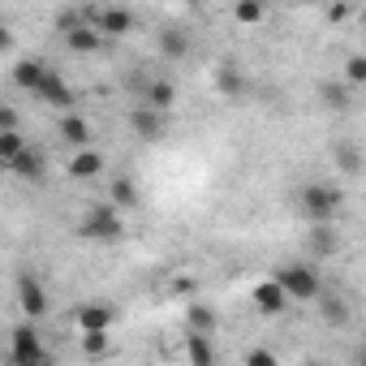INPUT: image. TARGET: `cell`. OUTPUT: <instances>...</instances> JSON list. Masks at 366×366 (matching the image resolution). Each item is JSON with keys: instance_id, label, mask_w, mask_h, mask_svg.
Segmentation results:
<instances>
[{"instance_id": "obj_1", "label": "cell", "mask_w": 366, "mask_h": 366, "mask_svg": "<svg viewBox=\"0 0 366 366\" xmlns=\"http://www.w3.org/2000/svg\"><path fill=\"white\" fill-rule=\"evenodd\" d=\"M78 237L91 242V246H117V242L125 237V220H121V212H117L112 203H95V207H86V216H82Z\"/></svg>"}, {"instance_id": "obj_22", "label": "cell", "mask_w": 366, "mask_h": 366, "mask_svg": "<svg viewBox=\"0 0 366 366\" xmlns=\"http://www.w3.org/2000/svg\"><path fill=\"white\" fill-rule=\"evenodd\" d=\"M138 199H142V194H138V186H134L129 177H117L112 186H108V203H112L117 212H125V207H138Z\"/></svg>"}, {"instance_id": "obj_21", "label": "cell", "mask_w": 366, "mask_h": 366, "mask_svg": "<svg viewBox=\"0 0 366 366\" xmlns=\"http://www.w3.org/2000/svg\"><path fill=\"white\" fill-rule=\"evenodd\" d=\"M186 319H190V332H203V336H216V310L207 306V302H190L186 306Z\"/></svg>"}, {"instance_id": "obj_13", "label": "cell", "mask_w": 366, "mask_h": 366, "mask_svg": "<svg viewBox=\"0 0 366 366\" xmlns=\"http://www.w3.org/2000/svg\"><path fill=\"white\" fill-rule=\"evenodd\" d=\"M61 39H65V48H69V52H78V56H91V52H99V48H104V35H99L91 22H82V26L65 31Z\"/></svg>"}, {"instance_id": "obj_23", "label": "cell", "mask_w": 366, "mask_h": 366, "mask_svg": "<svg viewBox=\"0 0 366 366\" xmlns=\"http://www.w3.org/2000/svg\"><path fill=\"white\" fill-rule=\"evenodd\" d=\"M332 159H336V168H340L345 177H362V151H357L353 142H336Z\"/></svg>"}, {"instance_id": "obj_8", "label": "cell", "mask_w": 366, "mask_h": 366, "mask_svg": "<svg viewBox=\"0 0 366 366\" xmlns=\"http://www.w3.org/2000/svg\"><path fill=\"white\" fill-rule=\"evenodd\" d=\"M86 22H91L104 39H117V35H129V31H134V14H129V9H91Z\"/></svg>"}, {"instance_id": "obj_14", "label": "cell", "mask_w": 366, "mask_h": 366, "mask_svg": "<svg viewBox=\"0 0 366 366\" xmlns=\"http://www.w3.org/2000/svg\"><path fill=\"white\" fill-rule=\"evenodd\" d=\"M48 74H52L48 61H18V65H14V82H18L22 91H31V95H39V86L48 82Z\"/></svg>"}, {"instance_id": "obj_24", "label": "cell", "mask_w": 366, "mask_h": 366, "mask_svg": "<svg viewBox=\"0 0 366 366\" xmlns=\"http://www.w3.org/2000/svg\"><path fill=\"white\" fill-rule=\"evenodd\" d=\"M159 52H164L168 61H186V56H190V39L181 35V31H164V35H159Z\"/></svg>"}, {"instance_id": "obj_12", "label": "cell", "mask_w": 366, "mask_h": 366, "mask_svg": "<svg viewBox=\"0 0 366 366\" xmlns=\"http://www.w3.org/2000/svg\"><path fill=\"white\" fill-rule=\"evenodd\" d=\"M56 134H61V142L74 147V151H91V138H95V134H91V121L78 117V112L61 117V129H56Z\"/></svg>"}, {"instance_id": "obj_26", "label": "cell", "mask_w": 366, "mask_h": 366, "mask_svg": "<svg viewBox=\"0 0 366 366\" xmlns=\"http://www.w3.org/2000/svg\"><path fill=\"white\" fill-rule=\"evenodd\" d=\"M78 349H82L86 357H104V353H112V340H108V332H82Z\"/></svg>"}, {"instance_id": "obj_18", "label": "cell", "mask_w": 366, "mask_h": 366, "mask_svg": "<svg viewBox=\"0 0 366 366\" xmlns=\"http://www.w3.org/2000/svg\"><path fill=\"white\" fill-rule=\"evenodd\" d=\"M5 168H9L18 181H44V168H48V164H44V155H39L35 147H26V151H22L14 164H5Z\"/></svg>"}, {"instance_id": "obj_27", "label": "cell", "mask_w": 366, "mask_h": 366, "mask_svg": "<svg viewBox=\"0 0 366 366\" xmlns=\"http://www.w3.org/2000/svg\"><path fill=\"white\" fill-rule=\"evenodd\" d=\"M263 18H267V9L254 5V0H242V5H233V22H237V26H259Z\"/></svg>"}, {"instance_id": "obj_6", "label": "cell", "mask_w": 366, "mask_h": 366, "mask_svg": "<svg viewBox=\"0 0 366 366\" xmlns=\"http://www.w3.org/2000/svg\"><path fill=\"white\" fill-rule=\"evenodd\" d=\"M250 302H254V310H259V315L276 319V315H285V310H289V302H293V297L280 289V280H276V276H267V280H259V285L250 289Z\"/></svg>"}, {"instance_id": "obj_28", "label": "cell", "mask_w": 366, "mask_h": 366, "mask_svg": "<svg viewBox=\"0 0 366 366\" xmlns=\"http://www.w3.org/2000/svg\"><path fill=\"white\" fill-rule=\"evenodd\" d=\"M26 151V138L14 129V134H0V164H14L18 155Z\"/></svg>"}, {"instance_id": "obj_16", "label": "cell", "mask_w": 366, "mask_h": 366, "mask_svg": "<svg viewBox=\"0 0 366 366\" xmlns=\"http://www.w3.org/2000/svg\"><path fill=\"white\" fill-rule=\"evenodd\" d=\"M142 104L155 108V112H168V108L177 104V82H172V78H151L147 91H142Z\"/></svg>"}, {"instance_id": "obj_15", "label": "cell", "mask_w": 366, "mask_h": 366, "mask_svg": "<svg viewBox=\"0 0 366 366\" xmlns=\"http://www.w3.org/2000/svg\"><path fill=\"white\" fill-rule=\"evenodd\" d=\"M319 104H323L327 112H349V108H353V86H349L345 78H332V82L319 86Z\"/></svg>"}, {"instance_id": "obj_29", "label": "cell", "mask_w": 366, "mask_h": 366, "mask_svg": "<svg viewBox=\"0 0 366 366\" xmlns=\"http://www.w3.org/2000/svg\"><path fill=\"white\" fill-rule=\"evenodd\" d=\"M349 86H366V56L362 52H353V56H345V74H340Z\"/></svg>"}, {"instance_id": "obj_10", "label": "cell", "mask_w": 366, "mask_h": 366, "mask_svg": "<svg viewBox=\"0 0 366 366\" xmlns=\"http://www.w3.org/2000/svg\"><path fill=\"white\" fill-rule=\"evenodd\" d=\"M35 99H39V104H52V108H61L65 117H69V112H74V104H78V95H74V86H69V82H65V78H61L56 69L48 74V82L39 86V95H35Z\"/></svg>"}, {"instance_id": "obj_20", "label": "cell", "mask_w": 366, "mask_h": 366, "mask_svg": "<svg viewBox=\"0 0 366 366\" xmlns=\"http://www.w3.org/2000/svg\"><path fill=\"white\" fill-rule=\"evenodd\" d=\"M306 242H310V250L323 254V259L340 250V233H336V224H310V237H306Z\"/></svg>"}, {"instance_id": "obj_17", "label": "cell", "mask_w": 366, "mask_h": 366, "mask_svg": "<svg viewBox=\"0 0 366 366\" xmlns=\"http://www.w3.org/2000/svg\"><path fill=\"white\" fill-rule=\"evenodd\" d=\"M216 91H220L224 99H242L246 78H242V69H237L233 61H220V65H216Z\"/></svg>"}, {"instance_id": "obj_25", "label": "cell", "mask_w": 366, "mask_h": 366, "mask_svg": "<svg viewBox=\"0 0 366 366\" xmlns=\"http://www.w3.org/2000/svg\"><path fill=\"white\" fill-rule=\"evenodd\" d=\"M319 315H323V323H332V327H345V323H349V306H345L340 297H332V293L319 297Z\"/></svg>"}, {"instance_id": "obj_11", "label": "cell", "mask_w": 366, "mask_h": 366, "mask_svg": "<svg viewBox=\"0 0 366 366\" xmlns=\"http://www.w3.org/2000/svg\"><path fill=\"white\" fill-rule=\"evenodd\" d=\"M104 168H108V159H104V151H74L69 155V181H95V177H104Z\"/></svg>"}, {"instance_id": "obj_19", "label": "cell", "mask_w": 366, "mask_h": 366, "mask_svg": "<svg viewBox=\"0 0 366 366\" xmlns=\"http://www.w3.org/2000/svg\"><path fill=\"white\" fill-rule=\"evenodd\" d=\"M186 362L190 366H216V345L203 332H186Z\"/></svg>"}, {"instance_id": "obj_4", "label": "cell", "mask_w": 366, "mask_h": 366, "mask_svg": "<svg viewBox=\"0 0 366 366\" xmlns=\"http://www.w3.org/2000/svg\"><path fill=\"white\" fill-rule=\"evenodd\" d=\"M48 349H44V336L35 323H18L9 332V366H48Z\"/></svg>"}, {"instance_id": "obj_32", "label": "cell", "mask_w": 366, "mask_h": 366, "mask_svg": "<svg viewBox=\"0 0 366 366\" xmlns=\"http://www.w3.org/2000/svg\"><path fill=\"white\" fill-rule=\"evenodd\" d=\"M349 14H353L349 5H332V9H327V22H349Z\"/></svg>"}, {"instance_id": "obj_30", "label": "cell", "mask_w": 366, "mask_h": 366, "mask_svg": "<svg viewBox=\"0 0 366 366\" xmlns=\"http://www.w3.org/2000/svg\"><path fill=\"white\" fill-rule=\"evenodd\" d=\"M242 366H280V357H276V353H272L267 345H254V349H246Z\"/></svg>"}, {"instance_id": "obj_33", "label": "cell", "mask_w": 366, "mask_h": 366, "mask_svg": "<svg viewBox=\"0 0 366 366\" xmlns=\"http://www.w3.org/2000/svg\"><path fill=\"white\" fill-rule=\"evenodd\" d=\"M172 293H177V297H190V293H194V280H177Z\"/></svg>"}, {"instance_id": "obj_7", "label": "cell", "mask_w": 366, "mask_h": 366, "mask_svg": "<svg viewBox=\"0 0 366 366\" xmlns=\"http://www.w3.org/2000/svg\"><path fill=\"white\" fill-rule=\"evenodd\" d=\"M74 323H78V332H108L117 323V306L112 302H82L74 310Z\"/></svg>"}, {"instance_id": "obj_3", "label": "cell", "mask_w": 366, "mask_h": 366, "mask_svg": "<svg viewBox=\"0 0 366 366\" xmlns=\"http://www.w3.org/2000/svg\"><path fill=\"white\" fill-rule=\"evenodd\" d=\"M272 276L280 280V289H285L293 302H319V297H323V280H319V272H315L310 263H285V267H276Z\"/></svg>"}, {"instance_id": "obj_9", "label": "cell", "mask_w": 366, "mask_h": 366, "mask_svg": "<svg viewBox=\"0 0 366 366\" xmlns=\"http://www.w3.org/2000/svg\"><path fill=\"white\" fill-rule=\"evenodd\" d=\"M129 129L142 138V142H159L164 138V112H155V108H147L142 99L129 108Z\"/></svg>"}, {"instance_id": "obj_31", "label": "cell", "mask_w": 366, "mask_h": 366, "mask_svg": "<svg viewBox=\"0 0 366 366\" xmlns=\"http://www.w3.org/2000/svg\"><path fill=\"white\" fill-rule=\"evenodd\" d=\"M18 129V112L14 108H0V134H14Z\"/></svg>"}, {"instance_id": "obj_2", "label": "cell", "mask_w": 366, "mask_h": 366, "mask_svg": "<svg viewBox=\"0 0 366 366\" xmlns=\"http://www.w3.org/2000/svg\"><path fill=\"white\" fill-rule=\"evenodd\" d=\"M345 212V194L340 186H327V181H310V186L302 190V216L310 224H336Z\"/></svg>"}, {"instance_id": "obj_5", "label": "cell", "mask_w": 366, "mask_h": 366, "mask_svg": "<svg viewBox=\"0 0 366 366\" xmlns=\"http://www.w3.org/2000/svg\"><path fill=\"white\" fill-rule=\"evenodd\" d=\"M18 306H22L26 323H39V319L52 310V302H48V289L39 285V276H18Z\"/></svg>"}]
</instances>
